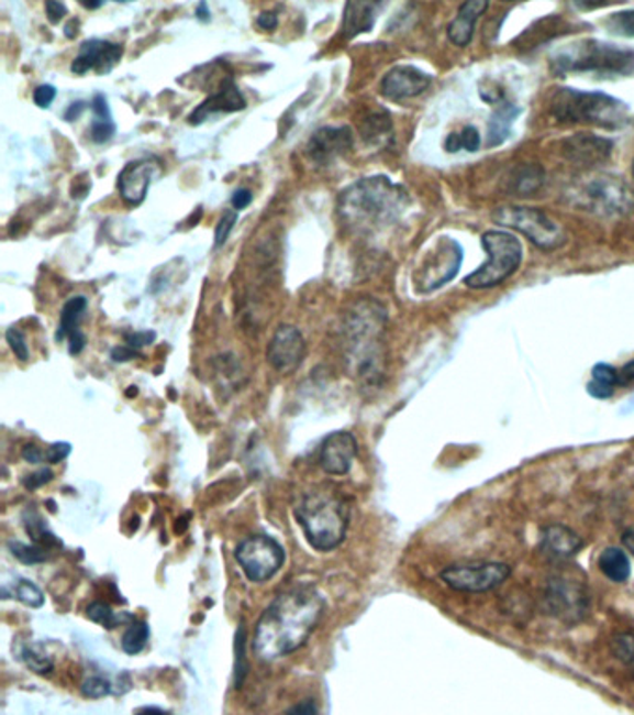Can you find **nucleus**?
Masks as SVG:
<instances>
[{"label": "nucleus", "instance_id": "obj_14", "mask_svg": "<svg viewBox=\"0 0 634 715\" xmlns=\"http://www.w3.org/2000/svg\"><path fill=\"white\" fill-rule=\"evenodd\" d=\"M305 352L302 332L292 324H281L266 346V362L281 375H290L303 364Z\"/></svg>", "mask_w": 634, "mask_h": 715}, {"label": "nucleus", "instance_id": "obj_11", "mask_svg": "<svg viewBox=\"0 0 634 715\" xmlns=\"http://www.w3.org/2000/svg\"><path fill=\"white\" fill-rule=\"evenodd\" d=\"M235 558L249 582L265 583L276 576L285 563L283 546L268 535H254L242 540Z\"/></svg>", "mask_w": 634, "mask_h": 715}, {"label": "nucleus", "instance_id": "obj_28", "mask_svg": "<svg viewBox=\"0 0 634 715\" xmlns=\"http://www.w3.org/2000/svg\"><path fill=\"white\" fill-rule=\"evenodd\" d=\"M620 386V370L611 364L593 365L592 381L588 383V394L596 399H611Z\"/></svg>", "mask_w": 634, "mask_h": 715}, {"label": "nucleus", "instance_id": "obj_19", "mask_svg": "<svg viewBox=\"0 0 634 715\" xmlns=\"http://www.w3.org/2000/svg\"><path fill=\"white\" fill-rule=\"evenodd\" d=\"M356 455V437L348 431H335L322 443L319 462L327 475L341 477V475L351 472Z\"/></svg>", "mask_w": 634, "mask_h": 715}, {"label": "nucleus", "instance_id": "obj_9", "mask_svg": "<svg viewBox=\"0 0 634 715\" xmlns=\"http://www.w3.org/2000/svg\"><path fill=\"white\" fill-rule=\"evenodd\" d=\"M580 206L601 217H623L634 212V190L622 177L603 174L577 188Z\"/></svg>", "mask_w": 634, "mask_h": 715}, {"label": "nucleus", "instance_id": "obj_60", "mask_svg": "<svg viewBox=\"0 0 634 715\" xmlns=\"http://www.w3.org/2000/svg\"><path fill=\"white\" fill-rule=\"evenodd\" d=\"M623 544L627 546V550H631L634 556V529H629L623 534Z\"/></svg>", "mask_w": 634, "mask_h": 715}, {"label": "nucleus", "instance_id": "obj_23", "mask_svg": "<svg viewBox=\"0 0 634 715\" xmlns=\"http://www.w3.org/2000/svg\"><path fill=\"white\" fill-rule=\"evenodd\" d=\"M540 544H542L545 556H549L555 561H569L582 550L585 540L574 529L560 526V524H553L542 531Z\"/></svg>", "mask_w": 634, "mask_h": 715}, {"label": "nucleus", "instance_id": "obj_34", "mask_svg": "<svg viewBox=\"0 0 634 715\" xmlns=\"http://www.w3.org/2000/svg\"><path fill=\"white\" fill-rule=\"evenodd\" d=\"M149 639V626L144 620H133L127 630L121 637V649L125 650L129 656H136L145 649Z\"/></svg>", "mask_w": 634, "mask_h": 715}, {"label": "nucleus", "instance_id": "obj_6", "mask_svg": "<svg viewBox=\"0 0 634 715\" xmlns=\"http://www.w3.org/2000/svg\"><path fill=\"white\" fill-rule=\"evenodd\" d=\"M550 114L560 123H588L596 128L620 129L627 123V105L603 91L556 88L550 96Z\"/></svg>", "mask_w": 634, "mask_h": 715}, {"label": "nucleus", "instance_id": "obj_20", "mask_svg": "<svg viewBox=\"0 0 634 715\" xmlns=\"http://www.w3.org/2000/svg\"><path fill=\"white\" fill-rule=\"evenodd\" d=\"M612 144L611 140L596 134H574L571 139L564 140L563 153L569 163L579 164L596 168L599 164L607 163L611 158Z\"/></svg>", "mask_w": 634, "mask_h": 715}, {"label": "nucleus", "instance_id": "obj_47", "mask_svg": "<svg viewBox=\"0 0 634 715\" xmlns=\"http://www.w3.org/2000/svg\"><path fill=\"white\" fill-rule=\"evenodd\" d=\"M91 112H93V120L99 122H112V114H110L109 101L104 98L103 94H97L96 98L91 99Z\"/></svg>", "mask_w": 634, "mask_h": 715}, {"label": "nucleus", "instance_id": "obj_2", "mask_svg": "<svg viewBox=\"0 0 634 715\" xmlns=\"http://www.w3.org/2000/svg\"><path fill=\"white\" fill-rule=\"evenodd\" d=\"M386 324L387 311L375 300H359L343 317L341 341L346 365L365 388H378L383 383Z\"/></svg>", "mask_w": 634, "mask_h": 715}, {"label": "nucleus", "instance_id": "obj_56", "mask_svg": "<svg viewBox=\"0 0 634 715\" xmlns=\"http://www.w3.org/2000/svg\"><path fill=\"white\" fill-rule=\"evenodd\" d=\"M631 384H634V360L620 370V386H631Z\"/></svg>", "mask_w": 634, "mask_h": 715}, {"label": "nucleus", "instance_id": "obj_61", "mask_svg": "<svg viewBox=\"0 0 634 715\" xmlns=\"http://www.w3.org/2000/svg\"><path fill=\"white\" fill-rule=\"evenodd\" d=\"M77 29H79V21H71V23L66 26V37L73 40V37L77 36V32H79Z\"/></svg>", "mask_w": 634, "mask_h": 715}, {"label": "nucleus", "instance_id": "obj_36", "mask_svg": "<svg viewBox=\"0 0 634 715\" xmlns=\"http://www.w3.org/2000/svg\"><path fill=\"white\" fill-rule=\"evenodd\" d=\"M249 663L246 660V628L244 625L238 626L236 630L235 639V679H233V684H235L236 690L244 684V680L248 676Z\"/></svg>", "mask_w": 634, "mask_h": 715}, {"label": "nucleus", "instance_id": "obj_42", "mask_svg": "<svg viewBox=\"0 0 634 715\" xmlns=\"http://www.w3.org/2000/svg\"><path fill=\"white\" fill-rule=\"evenodd\" d=\"M82 690V695L90 698H103L109 695L112 691V685H110L109 680H104L103 676H90L86 679L80 685Z\"/></svg>", "mask_w": 634, "mask_h": 715}, {"label": "nucleus", "instance_id": "obj_44", "mask_svg": "<svg viewBox=\"0 0 634 715\" xmlns=\"http://www.w3.org/2000/svg\"><path fill=\"white\" fill-rule=\"evenodd\" d=\"M115 134V123L114 122H99V120H93L90 125V136L96 144H104L109 142L112 136Z\"/></svg>", "mask_w": 634, "mask_h": 715}, {"label": "nucleus", "instance_id": "obj_5", "mask_svg": "<svg viewBox=\"0 0 634 715\" xmlns=\"http://www.w3.org/2000/svg\"><path fill=\"white\" fill-rule=\"evenodd\" d=\"M550 69L556 75H631L634 72V51L599 40H582L556 51L555 55L550 56Z\"/></svg>", "mask_w": 634, "mask_h": 715}, {"label": "nucleus", "instance_id": "obj_7", "mask_svg": "<svg viewBox=\"0 0 634 715\" xmlns=\"http://www.w3.org/2000/svg\"><path fill=\"white\" fill-rule=\"evenodd\" d=\"M482 246L490 260L467 276L466 285L472 289H490L502 284L520 268L523 261V244L510 231H486L482 235Z\"/></svg>", "mask_w": 634, "mask_h": 715}, {"label": "nucleus", "instance_id": "obj_3", "mask_svg": "<svg viewBox=\"0 0 634 715\" xmlns=\"http://www.w3.org/2000/svg\"><path fill=\"white\" fill-rule=\"evenodd\" d=\"M408 206L410 196L389 177H363L338 196V219L357 235H375L397 224Z\"/></svg>", "mask_w": 634, "mask_h": 715}, {"label": "nucleus", "instance_id": "obj_10", "mask_svg": "<svg viewBox=\"0 0 634 715\" xmlns=\"http://www.w3.org/2000/svg\"><path fill=\"white\" fill-rule=\"evenodd\" d=\"M464 261V250L454 239L442 237L434 246L423 255L421 265L415 268L413 284L421 295L435 292L459 273Z\"/></svg>", "mask_w": 634, "mask_h": 715}, {"label": "nucleus", "instance_id": "obj_35", "mask_svg": "<svg viewBox=\"0 0 634 715\" xmlns=\"http://www.w3.org/2000/svg\"><path fill=\"white\" fill-rule=\"evenodd\" d=\"M86 613H88L90 620H93L97 625L104 626V628H109V630H112L115 626H120L125 620H134L133 615H129V613L118 615V613L112 612V607L109 604H104V602H91Z\"/></svg>", "mask_w": 634, "mask_h": 715}, {"label": "nucleus", "instance_id": "obj_59", "mask_svg": "<svg viewBox=\"0 0 634 715\" xmlns=\"http://www.w3.org/2000/svg\"><path fill=\"white\" fill-rule=\"evenodd\" d=\"M134 715H174L166 712V710L157 708V706H147V708H140Z\"/></svg>", "mask_w": 634, "mask_h": 715}, {"label": "nucleus", "instance_id": "obj_13", "mask_svg": "<svg viewBox=\"0 0 634 715\" xmlns=\"http://www.w3.org/2000/svg\"><path fill=\"white\" fill-rule=\"evenodd\" d=\"M588 588L582 580L571 578L569 574H558L553 576L547 583L545 591V602L555 617L577 623L579 618L585 617L588 609Z\"/></svg>", "mask_w": 634, "mask_h": 715}, {"label": "nucleus", "instance_id": "obj_1", "mask_svg": "<svg viewBox=\"0 0 634 715\" xmlns=\"http://www.w3.org/2000/svg\"><path fill=\"white\" fill-rule=\"evenodd\" d=\"M324 609L326 598L309 583L278 594L255 626V656L263 661H274L297 652L321 623Z\"/></svg>", "mask_w": 634, "mask_h": 715}, {"label": "nucleus", "instance_id": "obj_51", "mask_svg": "<svg viewBox=\"0 0 634 715\" xmlns=\"http://www.w3.org/2000/svg\"><path fill=\"white\" fill-rule=\"evenodd\" d=\"M252 201H254V195H252L249 188H238L235 195L231 196V206H233V209H235L236 212L249 207Z\"/></svg>", "mask_w": 634, "mask_h": 715}, {"label": "nucleus", "instance_id": "obj_22", "mask_svg": "<svg viewBox=\"0 0 634 715\" xmlns=\"http://www.w3.org/2000/svg\"><path fill=\"white\" fill-rule=\"evenodd\" d=\"M88 309L86 297H73L64 304L60 314V324L56 332V341L69 340V354L77 356L85 351L86 336L80 332V321Z\"/></svg>", "mask_w": 634, "mask_h": 715}, {"label": "nucleus", "instance_id": "obj_8", "mask_svg": "<svg viewBox=\"0 0 634 715\" xmlns=\"http://www.w3.org/2000/svg\"><path fill=\"white\" fill-rule=\"evenodd\" d=\"M493 220L499 226L520 231L540 250L550 252L566 243L563 226L536 207H501L493 212Z\"/></svg>", "mask_w": 634, "mask_h": 715}, {"label": "nucleus", "instance_id": "obj_40", "mask_svg": "<svg viewBox=\"0 0 634 715\" xmlns=\"http://www.w3.org/2000/svg\"><path fill=\"white\" fill-rule=\"evenodd\" d=\"M607 26L611 29L618 36H634V10L629 12L612 13L611 18L607 19Z\"/></svg>", "mask_w": 634, "mask_h": 715}, {"label": "nucleus", "instance_id": "obj_45", "mask_svg": "<svg viewBox=\"0 0 634 715\" xmlns=\"http://www.w3.org/2000/svg\"><path fill=\"white\" fill-rule=\"evenodd\" d=\"M125 345L133 346L140 351L142 346L152 345L153 341L157 340V333L153 330H144V332H125L123 333Z\"/></svg>", "mask_w": 634, "mask_h": 715}, {"label": "nucleus", "instance_id": "obj_39", "mask_svg": "<svg viewBox=\"0 0 634 715\" xmlns=\"http://www.w3.org/2000/svg\"><path fill=\"white\" fill-rule=\"evenodd\" d=\"M13 594L19 602H23L24 606L29 607H42L45 602L42 588L29 580H19L18 585L13 587Z\"/></svg>", "mask_w": 634, "mask_h": 715}, {"label": "nucleus", "instance_id": "obj_33", "mask_svg": "<svg viewBox=\"0 0 634 715\" xmlns=\"http://www.w3.org/2000/svg\"><path fill=\"white\" fill-rule=\"evenodd\" d=\"M21 660L24 661V666L36 674H48L55 669V661L45 652L43 645H40V642L26 645L21 650Z\"/></svg>", "mask_w": 634, "mask_h": 715}, {"label": "nucleus", "instance_id": "obj_46", "mask_svg": "<svg viewBox=\"0 0 634 715\" xmlns=\"http://www.w3.org/2000/svg\"><path fill=\"white\" fill-rule=\"evenodd\" d=\"M53 475H55V473L51 472L48 468H42V470H37V472L23 477V486L26 491H37V488H42L43 485L51 483V481H53Z\"/></svg>", "mask_w": 634, "mask_h": 715}, {"label": "nucleus", "instance_id": "obj_17", "mask_svg": "<svg viewBox=\"0 0 634 715\" xmlns=\"http://www.w3.org/2000/svg\"><path fill=\"white\" fill-rule=\"evenodd\" d=\"M354 147V133L351 128H322L311 134L305 146L308 157L316 164H330L343 157Z\"/></svg>", "mask_w": 634, "mask_h": 715}, {"label": "nucleus", "instance_id": "obj_24", "mask_svg": "<svg viewBox=\"0 0 634 715\" xmlns=\"http://www.w3.org/2000/svg\"><path fill=\"white\" fill-rule=\"evenodd\" d=\"M486 10H488V2H482V0H471V2L461 4L458 10V15L448 25V40L454 45H458V47H467L471 43L472 34H475L477 21Z\"/></svg>", "mask_w": 634, "mask_h": 715}, {"label": "nucleus", "instance_id": "obj_18", "mask_svg": "<svg viewBox=\"0 0 634 715\" xmlns=\"http://www.w3.org/2000/svg\"><path fill=\"white\" fill-rule=\"evenodd\" d=\"M121 56H123V45L120 43L88 40L80 45L79 55L73 61L71 72L75 75H85L88 72L109 74L110 69L121 61Z\"/></svg>", "mask_w": 634, "mask_h": 715}, {"label": "nucleus", "instance_id": "obj_53", "mask_svg": "<svg viewBox=\"0 0 634 715\" xmlns=\"http://www.w3.org/2000/svg\"><path fill=\"white\" fill-rule=\"evenodd\" d=\"M112 360L114 362H120V364H123V362H131V360H134V358L140 356V351H136V349H133V346L129 345H120L115 346V349H112Z\"/></svg>", "mask_w": 634, "mask_h": 715}, {"label": "nucleus", "instance_id": "obj_63", "mask_svg": "<svg viewBox=\"0 0 634 715\" xmlns=\"http://www.w3.org/2000/svg\"><path fill=\"white\" fill-rule=\"evenodd\" d=\"M633 177H634V163H633Z\"/></svg>", "mask_w": 634, "mask_h": 715}, {"label": "nucleus", "instance_id": "obj_15", "mask_svg": "<svg viewBox=\"0 0 634 715\" xmlns=\"http://www.w3.org/2000/svg\"><path fill=\"white\" fill-rule=\"evenodd\" d=\"M160 176H163V164L158 158H138L125 164V168L118 176L121 200L127 206H142L147 198V190Z\"/></svg>", "mask_w": 634, "mask_h": 715}, {"label": "nucleus", "instance_id": "obj_41", "mask_svg": "<svg viewBox=\"0 0 634 715\" xmlns=\"http://www.w3.org/2000/svg\"><path fill=\"white\" fill-rule=\"evenodd\" d=\"M236 220H238V212L235 209H227L222 215V219L218 222L216 230H214V246L216 249H222L227 239H230V233L235 228Z\"/></svg>", "mask_w": 634, "mask_h": 715}, {"label": "nucleus", "instance_id": "obj_21", "mask_svg": "<svg viewBox=\"0 0 634 715\" xmlns=\"http://www.w3.org/2000/svg\"><path fill=\"white\" fill-rule=\"evenodd\" d=\"M246 109V99L242 96V91L238 90L233 77H227V79L222 80L220 85V90L207 98L203 103L193 110L192 114L188 116V123L190 125H201V123L209 120V116L212 114H230V112H238V110Z\"/></svg>", "mask_w": 634, "mask_h": 715}, {"label": "nucleus", "instance_id": "obj_30", "mask_svg": "<svg viewBox=\"0 0 634 715\" xmlns=\"http://www.w3.org/2000/svg\"><path fill=\"white\" fill-rule=\"evenodd\" d=\"M23 521L24 529H26V534L31 535L34 544L42 546L45 550L62 548L60 540L56 539V535L47 528V524L43 521L40 513L34 509L24 510Z\"/></svg>", "mask_w": 634, "mask_h": 715}, {"label": "nucleus", "instance_id": "obj_26", "mask_svg": "<svg viewBox=\"0 0 634 715\" xmlns=\"http://www.w3.org/2000/svg\"><path fill=\"white\" fill-rule=\"evenodd\" d=\"M496 105V110H493L490 123H488V146L490 147L501 146L507 142L508 136L512 133L515 118L521 112L520 107L514 101H510L504 94Z\"/></svg>", "mask_w": 634, "mask_h": 715}, {"label": "nucleus", "instance_id": "obj_27", "mask_svg": "<svg viewBox=\"0 0 634 715\" xmlns=\"http://www.w3.org/2000/svg\"><path fill=\"white\" fill-rule=\"evenodd\" d=\"M598 564L599 570L612 583H625L631 578V559H629L627 552L618 546L604 548L599 556Z\"/></svg>", "mask_w": 634, "mask_h": 715}, {"label": "nucleus", "instance_id": "obj_38", "mask_svg": "<svg viewBox=\"0 0 634 715\" xmlns=\"http://www.w3.org/2000/svg\"><path fill=\"white\" fill-rule=\"evenodd\" d=\"M612 654L629 667L634 673V636L633 634H620L611 641Z\"/></svg>", "mask_w": 634, "mask_h": 715}, {"label": "nucleus", "instance_id": "obj_25", "mask_svg": "<svg viewBox=\"0 0 634 715\" xmlns=\"http://www.w3.org/2000/svg\"><path fill=\"white\" fill-rule=\"evenodd\" d=\"M381 4L376 2H363V0H352L346 2L345 15H343V34L346 40L365 34L375 29L376 18Z\"/></svg>", "mask_w": 634, "mask_h": 715}, {"label": "nucleus", "instance_id": "obj_48", "mask_svg": "<svg viewBox=\"0 0 634 715\" xmlns=\"http://www.w3.org/2000/svg\"><path fill=\"white\" fill-rule=\"evenodd\" d=\"M55 86L42 85L37 86L36 90H34V103H36L40 109H48V107L53 105V101H55Z\"/></svg>", "mask_w": 634, "mask_h": 715}, {"label": "nucleus", "instance_id": "obj_58", "mask_svg": "<svg viewBox=\"0 0 634 715\" xmlns=\"http://www.w3.org/2000/svg\"><path fill=\"white\" fill-rule=\"evenodd\" d=\"M196 15H198V19L203 21V23L211 21V10H209V4H207V2H200L198 8H196Z\"/></svg>", "mask_w": 634, "mask_h": 715}, {"label": "nucleus", "instance_id": "obj_49", "mask_svg": "<svg viewBox=\"0 0 634 715\" xmlns=\"http://www.w3.org/2000/svg\"><path fill=\"white\" fill-rule=\"evenodd\" d=\"M69 453H71V446L67 442H58L53 443L45 451V457H47V462H51V464H58V462L66 461Z\"/></svg>", "mask_w": 634, "mask_h": 715}, {"label": "nucleus", "instance_id": "obj_31", "mask_svg": "<svg viewBox=\"0 0 634 715\" xmlns=\"http://www.w3.org/2000/svg\"><path fill=\"white\" fill-rule=\"evenodd\" d=\"M545 182V172L538 164H523L515 170L512 179V190L515 195L531 196L536 193Z\"/></svg>", "mask_w": 634, "mask_h": 715}, {"label": "nucleus", "instance_id": "obj_29", "mask_svg": "<svg viewBox=\"0 0 634 715\" xmlns=\"http://www.w3.org/2000/svg\"><path fill=\"white\" fill-rule=\"evenodd\" d=\"M362 136L367 144H386L387 140L393 136L391 116L387 114L386 110L367 116L362 123Z\"/></svg>", "mask_w": 634, "mask_h": 715}, {"label": "nucleus", "instance_id": "obj_57", "mask_svg": "<svg viewBox=\"0 0 634 715\" xmlns=\"http://www.w3.org/2000/svg\"><path fill=\"white\" fill-rule=\"evenodd\" d=\"M86 110V103L85 101H77V103H73L69 109L66 110V114H64V120L66 122H75V120H79L80 114L85 112Z\"/></svg>", "mask_w": 634, "mask_h": 715}, {"label": "nucleus", "instance_id": "obj_32", "mask_svg": "<svg viewBox=\"0 0 634 715\" xmlns=\"http://www.w3.org/2000/svg\"><path fill=\"white\" fill-rule=\"evenodd\" d=\"M480 146H482V139H480L478 129L472 128V125H467L461 131L448 134L447 140H445V150H447V153H475L480 150Z\"/></svg>", "mask_w": 634, "mask_h": 715}, {"label": "nucleus", "instance_id": "obj_62", "mask_svg": "<svg viewBox=\"0 0 634 715\" xmlns=\"http://www.w3.org/2000/svg\"><path fill=\"white\" fill-rule=\"evenodd\" d=\"M82 7L88 8V10H97V8L103 7V2H82Z\"/></svg>", "mask_w": 634, "mask_h": 715}, {"label": "nucleus", "instance_id": "obj_4", "mask_svg": "<svg viewBox=\"0 0 634 715\" xmlns=\"http://www.w3.org/2000/svg\"><path fill=\"white\" fill-rule=\"evenodd\" d=\"M294 518L316 552H332L345 540L351 507L332 488H314L298 502Z\"/></svg>", "mask_w": 634, "mask_h": 715}, {"label": "nucleus", "instance_id": "obj_52", "mask_svg": "<svg viewBox=\"0 0 634 715\" xmlns=\"http://www.w3.org/2000/svg\"><path fill=\"white\" fill-rule=\"evenodd\" d=\"M319 714V706L314 703L313 698H305L302 703L294 704L287 710L285 715H316Z\"/></svg>", "mask_w": 634, "mask_h": 715}, {"label": "nucleus", "instance_id": "obj_54", "mask_svg": "<svg viewBox=\"0 0 634 715\" xmlns=\"http://www.w3.org/2000/svg\"><path fill=\"white\" fill-rule=\"evenodd\" d=\"M21 455H23L24 461L31 462V464H42L43 461H47L45 451H42V449L37 448V446H34V443L24 446L23 451H21Z\"/></svg>", "mask_w": 634, "mask_h": 715}, {"label": "nucleus", "instance_id": "obj_37", "mask_svg": "<svg viewBox=\"0 0 634 715\" xmlns=\"http://www.w3.org/2000/svg\"><path fill=\"white\" fill-rule=\"evenodd\" d=\"M8 550L12 552L13 558L24 564L43 563L47 559V550L37 544H24L21 540H10Z\"/></svg>", "mask_w": 634, "mask_h": 715}, {"label": "nucleus", "instance_id": "obj_16", "mask_svg": "<svg viewBox=\"0 0 634 715\" xmlns=\"http://www.w3.org/2000/svg\"><path fill=\"white\" fill-rule=\"evenodd\" d=\"M432 77L415 66H397L389 69L380 82L381 96L389 101L418 98L429 90Z\"/></svg>", "mask_w": 634, "mask_h": 715}, {"label": "nucleus", "instance_id": "obj_43", "mask_svg": "<svg viewBox=\"0 0 634 715\" xmlns=\"http://www.w3.org/2000/svg\"><path fill=\"white\" fill-rule=\"evenodd\" d=\"M7 341L10 349H12L13 354L21 362H26L29 360V345H26V340H24L23 332L19 328L12 327L7 330Z\"/></svg>", "mask_w": 634, "mask_h": 715}, {"label": "nucleus", "instance_id": "obj_50", "mask_svg": "<svg viewBox=\"0 0 634 715\" xmlns=\"http://www.w3.org/2000/svg\"><path fill=\"white\" fill-rule=\"evenodd\" d=\"M45 12H47V19L53 23V25H58L62 19L67 15V8L64 2H56V0H47L45 2Z\"/></svg>", "mask_w": 634, "mask_h": 715}, {"label": "nucleus", "instance_id": "obj_55", "mask_svg": "<svg viewBox=\"0 0 634 715\" xmlns=\"http://www.w3.org/2000/svg\"><path fill=\"white\" fill-rule=\"evenodd\" d=\"M279 25V19L278 15L274 12H263L259 13V18H257V26H259L260 31H266V32H272L278 29Z\"/></svg>", "mask_w": 634, "mask_h": 715}, {"label": "nucleus", "instance_id": "obj_12", "mask_svg": "<svg viewBox=\"0 0 634 715\" xmlns=\"http://www.w3.org/2000/svg\"><path fill=\"white\" fill-rule=\"evenodd\" d=\"M512 574V566L499 561L486 563L453 564L442 570L443 583L459 593H488L501 587Z\"/></svg>", "mask_w": 634, "mask_h": 715}]
</instances>
